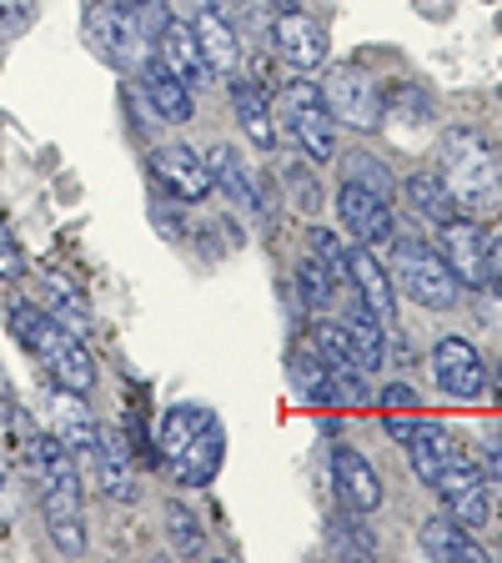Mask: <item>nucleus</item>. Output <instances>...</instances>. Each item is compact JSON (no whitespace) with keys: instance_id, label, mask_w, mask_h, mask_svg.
<instances>
[{"instance_id":"f257e3e1","label":"nucleus","mask_w":502,"mask_h":563,"mask_svg":"<svg viewBox=\"0 0 502 563\" xmlns=\"http://www.w3.org/2000/svg\"><path fill=\"white\" fill-rule=\"evenodd\" d=\"M11 422L25 433L21 463L25 478L35 488V504L46 514V533L60 553H81L86 549V523H81V478H76V457L60 438L35 433L25 412H11Z\"/></svg>"},{"instance_id":"f03ea898","label":"nucleus","mask_w":502,"mask_h":563,"mask_svg":"<svg viewBox=\"0 0 502 563\" xmlns=\"http://www.w3.org/2000/svg\"><path fill=\"white\" fill-rule=\"evenodd\" d=\"M156 453H161L166 473H171L181 488H207V483L222 473L226 428H222V418L211 408H201V402H176L161 422Z\"/></svg>"},{"instance_id":"7ed1b4c3","label":"nucleus","mask_w":502,"mask_h":563,"mask_svg":"<svg viewBox=\"0 0 502 563\" xmlns=\"http://www.w3.org/2000/svg\"><path fill=\"white\" fill-rule=\"evenodd\" d=\"M11 332L31 347V357L46 367L60 387H70V393H91L96 387L91 352H86L81 332H70L60 317L41 312V307H31V302H15L11 307Z\"/></svg>"},{"instance_id":"20e7f679","label":"nucleus","mask_w":502,"mask_h":563,"mask_svg":"<svg viewBox=\"0 0 502 563\" xmlns=\"http://www.w3.org/2000/svg\"><path fill=\"white\" fill-rule=\"evenodd\" d=\"M437 162H443L437 176L447 181L457 207H492V201L502 197V156L492 152L488 136H478V131L453 126L443 136Z\"/></svg>"},{"instance_id":"39448f33","label":"nucleus","mask_w":502,"mask_h":563,"mask_svg":"<svg viewBox=\"0 0 502 563\" xmlns=\"http://www.w3.org/2000/svg\"><path fill=\"white\" fill-rule=\"evenodd\" d=\"M392 287H402L412 302L433 307V312L457 307V292H462V282L447 267V257L422 236H398V246H392Z\"/></svg>"},{"instance_id":"423d86ee","label":"nucleus","mask_w":502,"mask_h":563,"mask_svg":"<svg viewBox=\"0 0 502 563\" xmlns=\"http://www.w3.org/2000/svg\"><path fill=\"white\" fill-rule=\"evenodd\" d=\"M271 121H281L287 141L306 162H332L337 156V121H332L322 91L306 81H292L277 91V106H271Z\"/></svg>"},{"instance_id":"0eeeda50","label":"nucleus","mask_w":502,"mask_h":563,"mask_svg":"<svg viewBox=\"0 0 502 563\" xmlns=\"http://www.w3.org/2000/svg\"><path fill=\"white\" fill-rule=\"evenodd\" d=\"M86 46H91V56H101L111 70H126V76H136L152 60V41L136 31V21H131L126 5H116V0H101L86 15Z\"/></svg>"},{"instance_id":"6e6552de","label":"nucleus","mask_w":502,"mask_h":563,"mask_svg":"<svg viewBox=\"0 0 502 563\" xmlns=\"http://www.w3.org/2000/svg\"><path fill=\"white\" fill-rule=\"evenodd\" d=\"M322 101H327L332 121L352 131H377L387 126V101H382V86L367 76L362 66H337L327 81L316 86Z\"/></svg>"},{"instance_id":"1a4fd4ad","label":"nucleus","mask_w":502,"mask_h":563,"mask_svg":"<svg viewBox=\"0 0 502 563\" xmlns=\"http://www.w3.org/2000/svg\"><path fill=\"white\" fill-rule=\"evenodd\" d=\"M433 493H437V504H443V514L453 518V523H462V528H482V523L492 518L488 478L472 468L468 457H457L453 468L437 473V478H433Z\"/></svg>"},{"instance_id":"9d476101","label":"nucleus","mask_w":502,"mask_h":563,"mask_svg":"<svg viewBox=\"0 0 502 563\" xmlns=\"http://www.w3.org/2000/svg\"><path fill=\"white\" fill-rule=\"evenodd\" d=\"M433 377L447 398L472 402V398H482V387H488V363H482V352L472 347L468 338H443L433 347Z\"/></svg>"},{"instance_id":"9b49d317","label":"nucleus","mask_w":502,"mask_h":563,"mask_svg":"<svg viewBox=\"0 0 502 563\" xmlns=\"http://www.w3.org/2000/svg\"><path fill=\"white\" fill-rule=\"evenodd\" d=\"M271 46H277V56L287 60L292 70H312L327 60L332 41H327V25L312 21L306 11H277L271 15Z\"/></svg>"},{"instance_id":"f8f14e48","label":"nucleus","mask_w":502,"mask_h":563,"mask_svg":"<svg viewBox=\"0 0 502 563\" xmlns=\"http://www.w3.org/2000/svg\"><path fill=\"white\" fill-rule=\"evenodd\" d=\"M337 217L362 246L392 236V201L377 197V191L362 187V181H352V176H342V187H337Z\"/></svg>"},{"instance_id":"ddd939ff","label":"nucleus","mask_w":502,"mask_h":563,"mask_svg":"<svg viewBox=\"0 0 502 563\" xmlns=\"http://www.w3.org/2000/svg\"><path fill=\"white\" fill-rule=\"evenodd\" d=\"M207 172H211V187H222L226 197L236 201V207L252 211V217H261V222L271 227L267 187H261L257 172L242 162V152H236V146H211V152H207Z\"/></svg>"},{"instance_id":"4468645a","label":"nucleus","mask_w":502,"mask_h":563,"mask_svg":"<svg viewBox=\"0 0 502 563\" xmlns=\"http://www.w3.org/2000/svg\"><path fill=\"white\" fill-rule=\"evenodd\" d=\"M347 282H352V292H357V302L382 328L398 322V287H392V272H382V262L372 257V246H347Z\"/></svg>"},{"instance_id":"2eb2a0df","label":"nucleus","mask_w":502,"mask_h":563,"mask_svg":"<svg viewBox=\"0 0 502 563\" xmlns=\"http://www.w3.org/2000/svg\"><path fill=\"white\" fill-rule=\"evenodd\" d=\"M152 176L161 181L166 197L187 201V207L211 197V172H207V162H201L191 146H156L152 152Z\"/></svg>"},{"instance_id":"dca6fc26","label":"nucleus","mask_w":502,"mask_h":563,"mask_svg":"<svg viewBox=\"0 0 502 563\" xmlns=\"http://www.w3.org/2000/svg\"><path fill=\"white\" fill-rule=\"evenodd\" d=\"M152 60L166 70V76H176L181 86H191V91H201V86L216 81L211 66H207V56H201V46H197V35H191V25H181L176 15L166 21V31L156 35V56Z\"/></svg>"},{"instance_id":"f3484780","label":"nucleus","mask_w":502,"mask_h":563,"mask_svg":"<svg viewBox=\"0 0 502 563\" xmlns=\"http://www.w3.org/2000/svg\"><path fill=\"white\" fill-rule=\"evenodd\" d=\"M191 35H197V46H201V56H207L211 76H236V70H242L236 21L222 11V5H201L197 21H191Z\"/></svg>"},{"instance_id":"a211bd4d","label":"nucleus","mask_w":502,"mask_h":563,"mask_svg":"<svg viewBox=\"0 0 502 563\" xmlns=\"http://www.w3.org/2000/svg\"><path fill=\"white\" fill-rule=\"evenodd\" d=\"M332 483H337V498L352 514H377L382 508V478H377V468L357 448H337L332 453Z\"/></svg>"},{"instance_id":"6ab92c4d","label":"nucleus","mask_w":502,"mask_h":563,"mask_svg":"<svg viewBox=\"0 0 502 563\" xmlns=\"http://www.w3.org/2000/svg\"><path fill=\"white\" fill-rule=\"evenodd\" d=\"M46 412H51V438H60V443L70 448V453H91L96 438H101V428H96L91 408L81 402V393H70V387H51L46 398Z\"/></svg>"},{"instance_id":"aec40b11","label":"nucleus","mask_w":502,"mask_h":563,"mask_svg":"<svg viewBox=\"0 0 502 563\" xmlns=\"http://www.w3.org/2000/svg\"><path fill=\"white\" fill-rule=\"evenodd\" d=\"M96 457V478H101V493L116 498V504H136L141 498V473L131 463V443H121L116 433H101L91 448Z\"/></svg>"},{"instance_id":"412c9836","label":"nucleus","mask_w":502,"mask_h":563,"mask_svg":"<svg viewBox=\"0 0 502 563\" xmlns=\"http://www.w3.org/2000/svg\"><path fill=\"white\" fill-rule=\"evenodd\" d=\"M342 342H347V357L352 367H362V373H377V367L387 363V328L377 322L372 312H367L362 302L352 307V312H342Z\"/></svg>"},{"instance_id":"4be33fe9","label":"nucleus","mask_w":502,"mask_h":563,"mask_svg":"<svg viewBox=\"0 0 502 563\" xmlns=\"http://www.w3.org/2000/svg\"><path fill=\"white\" fill-rule=\"evenodd\" d=\"M408 457H412V473H417L422 483H433L443 468H453L457 457H462V448H457L453 428H443V422H422L417 418V433L408 438Z\"/></svg>"},{"instance_id":"5701e85b","label":"nucleus","mask_w":502,"mask_h":563,"mask_svg":"<svg viewBox=\"0 0 502 563\" xmlns=\"http://www.w3.org/2000/svg\"><path fill=\"white\" fill-rule=\"evenodd\" d=\"M422 553L437 563H488V549L472 539V528L453 523V518H427V528H422Z\"/></svg>"},{"instance_id":"b1692460","label":"nucleus","mask_w":502,"mask_h":563,"mask_svg":"<svg viewBox=\"0 0 502 563\" xmlns=\"http://www.w3.org/2000/svg\"><path fill=\"white\" fill-rule=\"evenodd\" d=\"M141 76V91H146V101L156 106V117L171 121V126H181V121L197 117V101H191V86H181L176 76H166L156 60H146V66L136 70Z\"/></svg>"},{"instance_id":"393cba45","label":"nucleus","mask_w":502,"mask_h":563,"mask_svg":"<svg viewBox=\"0 0 502 563\" xmlns=\"http://www.w3.org/2000/svg\"><path fill=\"white\" fill-rule=\"evenodd\" d=\"M232 106H236V121H242L246 136L257 141L261 152H271V146H277V126H271V101H267V91H261V81L232 76Z\"/></svg>"},{"instance_id":"a878e982","label":"nucleus","mask_w":502,"mask_h":563,"mask_svg":"<svg viewBox=\"0 0 502 563\" xmlns=\"http://www.w3.org/2000/svg\"><path fill=\"white\" fill-rule=\"evenodd\" d=\"M402 197H408V207L417 211L422 222H433V227H447L462 217V207L453 201V191H447V181L437 172H412L402 181Z\"/></svg>"},{"instance_id":"bb28decb","label":"nucleus","mask_w":502,"mask_h":563,"mask_svg":"<svg viewBox=\"0 0 502 563\" xmlns=\"http://www.w3.org/2000/svg\"><path fill=\"white\" fill-rule=\"evenodd\" d=\"M443 232H447V267L457 272V282L462 287H482V242H488V232L478 222H468V217L447 222Z\"/></svg>"},{"instance_id":"cd10ccee","label":"nucleus","mask_w":502,"mask_h":563,"mask_svg":"<svg viewBox=\"0 0 502 563\" xmlns=\"http://www.w3.org/2000/svg\"><path fill=\"white\" fill-rule=\"evenodd\" d=\"M46 302H51V317H60L70 332H81L86 322H91L86 297L76 292V282H66V277H46Z\"/></svg>"},{"instance_id":"c85d7f7f","label":"nucleus","mask_w":502,"mask_h":563,"mask_svg":"<svg viewBox=\"0 0 502 563\" xmlns=\"http://www.w3.org/2000/svg\"><path fill=\"white\" fill-rule=\"evenodd\" d=\"M332 292H337V277H332V272L306 252V257L297 262V297H302L306 307H327Z\"/></svg>"},{"instance_id":"c756f323","label":"nucleus","mask_w":502,"mask_h":563,"mask_svg":"<svg viewBox=\"0 0 502 563\" xmlns=\"http://www.w3.org/2000/svg\"><path fill=\"white\" fill-rule=\"evenodd\" d=\"M292 383L302 387L312 402H327V357H322L316 347L292 352Z\"/></svg>"},{"instance_id":"7c9ffc66","label":"nucleus","mask_w":502,"mask_h":563,"mask_svg":"<svg viewBox=\"0 0 502 563\" xmlns=\"http://www.w3.org/2000/svg\"><path fill=\"white\" fill-rule=\"evenodd\" d=\"M347 176H352V181H362V187H372L377 197L392 201V172H387V166L377 162V156H367V152L347 156Z\"/></svg>"},{"instance_id":"2f4dec72","label":"nucleus","mask_w":502,"mask_h":563,"mask_svg":"<svg viewBox=\"0 0 502 563\" xmlns=\"http://www.w3.org/2000/svg\"><path fill=\"white\" fill-rule=\"evenodd\" d=\"M126 15L136 21V31L146 35V41H156V35L166 31V21H171V5H166V0H126Z\"/></svg>"},{"instance_id":"473e14b6","label":"nucleus","mask_w":502,"mask_h":563,"mask_svg":"<svg viewBox=\"0 0 502 563\" xmlns=\"http://www.w3.org/2000/svg\"><path fill=\"white\" fill-rule=\"evenodd\" d=\"M306 242H312V257L322 262V267H327L332 277H337V282H347V246H342L337 236H332V232H312V236H306Z\"/></svg>"},{"instance_id":"72a5a7b5","label":"nucleus","mask_w":502,"mask_h":563,"mask_svg":"<svg viewBox=\"0 0 502 563\" xmlns=\"http://www.w3.org/2000/svg\"><path fill=\"white\" fill-rule=\"evenodd\" d=\"M166 533H171V543L176 549H201V528H197V518L191 514H181V508H166Z\"/></svg>"},{"instance_id":"f704fd0d","label":"nucleus","mask_w":502,"mask_h":563,"mask_svg":"<svg viewBox=\"0 0 502 563\" xmlns=\"http://www.w3.org/2000/svg\"><path fill=\"white\" fill-rule=\"evenodd\" d=\"M482 287H492L502 297V227L488 232V242H482Z\"/></svg>"},{"instance_id":"c9c22d12","label":"nucleus","mask_w":502,"mask_h":563,"mask_svg":"<svg viewBox=\"0 0 502 563\" xmlns=\"http://www.w3.org/2000/svg\"><path fill=\"white\" fill-rule=\"evenodd\" d=\"M287 191H292V201L302 211H316L322 207V191H316L312 172H302V166H287Z\"/></svg>"},{"instance_id":"e433bc0d","label":"nucleus","mask_w":502,"mask_h":563,"mask_svg":"<svg viewBox=\"0 0 502 563\" xmlns=\"http://www.w3.org/2000/svg\"><path fill=\"white\" fill-rule=\"evenodd\" d=\"M25 257H21V242H15L11 222H5V211H0V277H21Z\"/></svg>"},{"instance_id":"4c0bfd02","label":"nucleus","mask_w":502,"mask_h":563,"mask_svg":"<svg viewBox=\"0 0 502 563\" xmlns=\"http://www.w3.org/2000/svg\"><path fill=\"white\" fill-rule=\"evenodd\" d=\"M31 21H35L31 0H0V35H21Z\"/></svg>"},{"instance_id":"58836bf2","label":"nucleus","mask_w":502,"mask_h":563,"mask_svg":"<svg viewBox=\"0 0 502 563\" xmlns=\"http://www.w3.org/2000/svg\"><path fill=\"white\" fill-rule=\"evenodd\" d=\"M222 11L232 15V21H242V25H261V15H267V0H222Z\"/></svg>"},{"instance_id":"ea45409f","label":"nucleus","mask_w":502,"mask_h":563,"mask_svg":"<svg viewBox=\"0 0 502 563\" xmlns=\"http://www.w3.org/2000/svg\"><path fill=\"white\" fill-rule=\"evenodd\" d=\"M482 463H488V473H482V478L502 483V428H492V433H488V443H482Z\"/></svg>"},{"instance_id":"a19ab883","label":"nucleus","mask_w":502,"mask_h":563,"mask_svg":"<svg viewBox=\"0 0 502 563\" xmlns=\"http://www.w3.org/2000/svg\"><path fill=\"white\" fill-rule=\"evenodd\" d=\"M387 433H392V438H398V443H408V438L412 433H417V418H408V412H387Z\"/></svg>"},{"instance_id":"79ce46f5","label":"nucleus","mask_w":502,"mask_h":563,"mask_svg":"<svg viewBox=\"0 0 502 563\" xmlns=\"http://www.w3.org/2000/svg\"><path fill=\"white\" fill-rule=\"evenodd\" d=\"M382 402H387V412H398V408H412V402H417V393H412V387H382Z\"/></svg>"},{"instance_id":"37998d69","label":"nucleus","mask_w":502,"mask_h":563,"mask_svg":"<svg viewBox=\"0 0 502 563\" xmlns=\"http://www.w3.org/2000/svg\"><path fill=\"white\" fill-rule=\"evenodd\" d=\"M11 412V383H5V373H0V418Z\"/></svg>"}]
</instances>
